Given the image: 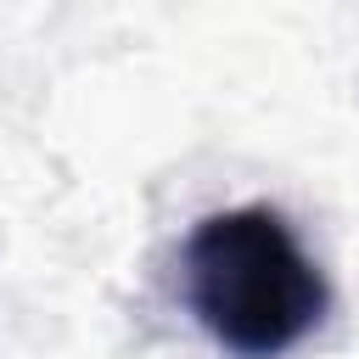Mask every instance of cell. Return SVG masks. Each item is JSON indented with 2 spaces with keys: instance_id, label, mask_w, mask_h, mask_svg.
Wrapping results in <instances>:
<instances>
[{
  "instance_id": "6da1fadb",
  "label": "cell",
  "mask_w": 359,
  "mask_h": 359,
  "mask_svg": "<svg viewBox=\"0 0 359 359\" xmlns=\"http://www.w3.org/2000/svg\"><path fill=\"white\" fill-rule=\"evenodd\" d=\"M185 303L219 348L241 359H280L309 331H320L331 286L292 224L275 208L247 202L208 213L191 230Z\"/></svg>"
}]
</instances>
